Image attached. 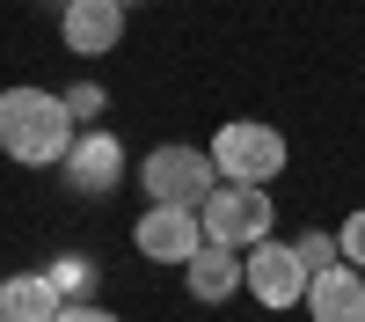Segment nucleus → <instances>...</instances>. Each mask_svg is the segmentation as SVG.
<instances>
[{"mask_svg":"<svg viewBox=\"0 0 365 322\" xmlns=\"http://www.w3.org/2000/svg\"><path fill=\"white\" fill-rule=\"evenodd\" d=\"M73 132H81V117L66 110V96H51V88H8V96H0V154L22 161V168L66 161Z\"/></svg>","mask_w":365,"mask_h":322,"instance_id":"f257e3e1","label":"nucleus"},{"mask_svg":"<svg viewBox=\"0 0 365 322\" xmlns=\"http://www.w3.org/2000/svg\"><path fill=\"white\" fill-rule=\"evenodd\" d=\"M212 161H220L227 183H278L285 176V132L256 125V117H234V125L212 132Z\"/></svg>","mask_w":365,"mask_h":322,"instance_id":"f03ea898","label":"nucleus"},{"mask_svg":"<svg viewBox=\"0 0 365 322\" xmlns=\"http://www.w3.org/2000/svg\"><path fill=\"white\" fill-rule=\"evenodd\" d=\"M139 183L161 205H205L220 183V161H212V146H154L139 161Z\"/></svg>","mask_w":365,"mask_h":322,"instance_id":"7ed1b4c3","label":"nucleus"},{"mask_svg":"<svg viewBox=\"0 0 365 322\" xmlns=\"http://www.w3.org/2000/svg\"><path fill=\"white\" fill-rule=\"evenodd\" d=\"M197 213H205V234H212V242L256 249L263 234H270V183H227V176H220Z\"/></svg>","mask_w":365,"mask_h":322,"instance_id":"20e7f679","label":"nucleus"},{"mask_svg":"<svg viewBox=\"0 0 365 322\" xmlns=\"http://www.w3.org/2000/svg\"><path fill=\"white\" fill-rule=\"evenodd\" d=\"M132 242H139L146 263H190L212 234H205V213H197V205H161V198H154V205L139 213Z\"/></svg>","mask_w":365,"mask_h":322,"instance_id":"39448f33","label":"nucleus"},{"mask_svg":"<svg viewBox=\"0 0 365 322\" xmlns=\"http://www.w3.org/2000/svg\"><path fill=\"white\" fill-rule=\"evenodd\" d=\"M307 263H299L292 242H263L249 249V293H256V308H307Z\"/></svg>","mask_w":365,"mask_h":322,"instance_id":"423d86ee","label":"nucleus"},{"mask_svg":"<svg viewBox=\"0 0 365 322\" xmlns=\"http://www.w3.org/2000/svg\"><path fill=\"white\" fill-rule=\"evenodd\" d=\"M66 191H81V198H110L117 183H125V146H117V132H73V146H66Z\"/></svg>","mask_w":365,"mask_h":322,"instance_id":"0eeeda50","label":"nucleus"},{"mask_svg":"<svg viewBox=\"0 0 365 322\" xmlns=\"http://www.w3.org/2000/svg\"><path fill=\"white\" fill-rule=\"evenodd\" d=\"M58 37H66V51H81V59L110 51L117 37H125V0H66Z\"/></svg>","mask_w":365,"mask_h":322,"instance_id":"6e6552de","label":"nucleus"},{"mask_svg":"<svg viewBox=\"0 0 365 322\" xmlns=\"http://www.w3.org/2000/svg\"><path fill=\"white\" fill-rule=\"evenodd\" d=\"M307 315L314 322H365V271L358 263H329L307 278Z\"/></svg>","mask_w":365,"mask_h":322,"instance_id":"1a4fd4ad","label":"nucleus"},{"mask_svg":"<svg viewBox=\"0 0 365 322\" xmlns=\"http://www.w3.org/2000/svg\"><path fill=\"white\" fill-rule=\"evenodd\" d=\"M182 278H190L197 301H227V293L249 286V249H227V242H205L190 263H182Z\"/></svg>","mask_w":365,"mask_h":322,"instance_id":"9d476101","label":"nucleus"},{"mask_svg":"<svg viewBox=\"0 0 365 322\" xmlns=\"http://www.w3.org/2000/svg\"><path fill=\"white\" fill-rule=\"evenodd\" d=\"M58 308V286L51 271H22V278H0V322H51Z\"/></svg>","mask_w":365,"mask_h":322,"instance_id":"9b49d317","label":"nucleus"},{"mask_svg":"<svg viewBox=\"0 0 365 322\" xmlns=\"http://www.w3.org/2000/svg\"><path fill=\"white\" fill-rule=\"evenodd\" d=\"M51 286H58V301H96V286H103V271H96V263H88V256H58L51 263Z\"/></svg>","mask_w":365,"mask_h":322,"instance_id":"f8f14e48","label":"nucleus"},{"mask_svg":"<svg viewBox=\"0 0 365 322\" xmlns=\"http://www.w3.org/2000/svg\"><path fill=\"white\" fill-rule=\"evenodd\" d=\"M292 249H299V263H307V271H329V263H344V242H336V234H322V227H307Z\"/></svg>","mask_w":365,"mask_h":322,"instance_id":"ddd939ff","label":"nucleus"},{"mask_svg":"<svg viewBox=\"0 0 365 322\" xmlns=\"http://www.w3.org/2000/svg\"><path fill=\"white\" fill-rule=\"evenodd\" d=\"M66 110L81 117V125H96V117H103V88H96V81H73V88H66Z\"/></svg>","mask_w":365,"mask_h":322,"instance_id":"4468645a","label":"nucleus"},{"mask_svg":"<svg viewBox=\"0 0 365 322\" xmlns=\"http://www.w3.org/2000/svg\"><path fill=\"white\" fill-rule=\"evenodd\" d=\"M336 242H344V263H358V271H365V213H351V220L336 227Z\"/></svg>","mask_w":365,"mask_h":322,"instance_id":"2eb2a0df","label":"nucleus"},{"mask_svg":"<svg viewBox=\"0 0 365 322\" xmlns=\"http://www.w3.org/2000/svg\"><path fill=\"white\" fill-rule=\"evenodd\" d=\"M51 322H117L110 308H96V301H73V308H58Z\"/></svg>","mask_w":365,"mask_h":322,"instance_id":"dca6fc26","label":"nucleus"},{"mask_svg":"<svg viewBox=\"0 0 365 322\" xmlns=\"http://www.w3.org/2000/svg\"><path fill=\"white\" fill-rule=\"evenodd\" d=\"M125 8H132V0H125Z\"/></svg>","mask_w":365,"mask_h":322,"instance_id":"f3484780","label":"nucleus"}]
</instances>
